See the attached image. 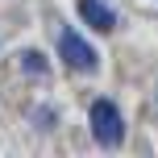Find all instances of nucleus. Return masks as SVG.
<instances>
[{
  "label": "nucleus",
  "mask_w": 158,
  "mask_h": 158,
  "mask_svg": "<svg viewBox=\"0 0 158 158\" xmlns=\"http://www.w3.org/2000/svg\"><path fill=\"white\" fill-rule=\"evenodd\" d=\"M21 58H25V71H38V75L46 71V63H42V54H38V50H29V54H21Z\"/></svg>",
  "instance_id": "20e7f679"
},
{
  "label": "nucleus",
  "mask_w": 158,
  "mask_h": 158,
  "mask_svg": "<svg viewBox=\"0 0 158 158\" xmlns=\"http://www.w3.org/2000/svg\"><path fill=\"white\" fill-rule=\"evenodd\" d=\"M92 133L100 146H121V137H125V117H121V108L112 100H96L92 104Z\"/></svg>",
  "instance_id": "f257e3e1"
},
{
  "label": "nucleus",
  "mask_w": 158,
  "mask_h": 158,
  "mask_svg": "<svg viewBox=\"0 0 158 158\" xmlns=\"http://www.w3.org/2000/svg\"><path fill=\"white\" fill-rule=\"evenodd\" d=\"M79 13H83V21L96 25L100 33H108L112 25H117V17H112V8L104 4V0H79Z\"/></svg>",
  "instance_id": "7ed1b4c3"
},
{
  "label": "nucleus",
  "mask_w": 158,
  "mask_h": 158,
  "mask_svg": "<svg viewBox=\"0 0 158 158\" xmlns=\"http://www.w3.org/2000/svg\"><path fill=\"white\" fill-rule=\"evenodd\" d=\"M58 54H63V63L75 67V71H96V63H100L96 50L87 46L75 29H63V33H58Z\"/></svg>",
  "instance_id": "f03ea898"
}]
</instances>
